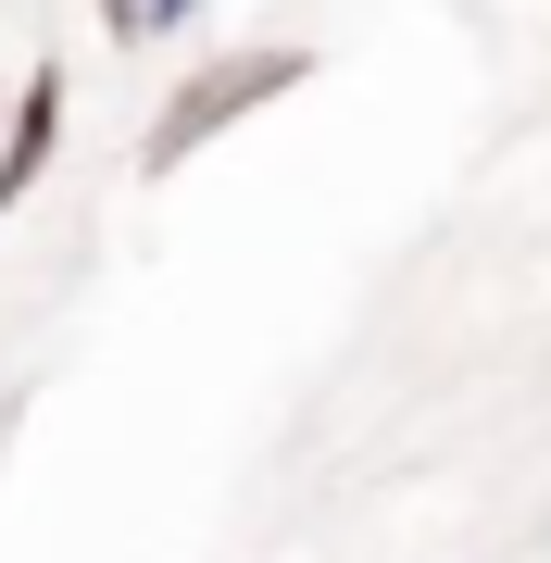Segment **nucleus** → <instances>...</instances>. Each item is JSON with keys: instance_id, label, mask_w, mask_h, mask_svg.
<instances>
[{"instance_id": "obj_1", "label": "nucleus", "mask_w": 551, "mask_h": 563, "mask_svg": "<svg viewBox=\"0 0 551 563\" xmlns=\"http://www.w3.org/2000/svg\"><path fill=\"white\" fill-rule=\"evenodd\" d=\"M301 76H313V51H301V38H251V51H213L201 76H176V88H164V113H151V139H139V176H176L188 151H213L225 125H251L264 101H288Z\"/></svg>"}, {"instance_id": "obj_3", "label": "nucleus", "mask_w": 551, "mask_h": 563, "mask_svg": "<svg viewBox=\"0 0 551 563\" xmlns=\"http://www.w3.org/2000/svg\"><path fill=\"white\" fill-rule=\"evenodd\" d=\"M88 13H101V38H113V51H139V38H151V0H88Z\"/></svg>"}, {"instance_id": "obj_5", "label": "nucleus", "mask_w": 551, "mask_h": 563, "mask_svg": "<svg viewBox=\"0 0 551 563\" xmlns=\"http://www.w3.org/2000/svg\"><path fill=\"white\" fill-rule=\"evenodd\" d=\"M0 113H13V76H0Z\"/></svg>"}, {"instance_id": "obj_4", "label": "nucleus", "mask_w": 551, "mask_h": 563, "mask_svg": "<svg viewBox=\"0 0 551 563\" xmlns=\"http://www.w3.org/2000/svg\"><path fill=\"white\" fill-rule=\"evenodd\" d=\"M201 13H213V0H151V38H188Z\"/></svg>"}, {"instance_id": "obj_2", "label": "nucleus", "mask_w": 551, "mask_h": 563, "mask_svg": "<svg viewBox=\"0 0 551 563\" xmlns=\"http://www.w3.org/2000/svg\"><path fill=\"white\" fill-rule=\"evenodd\" d=\"M63 113H76V76H63V63H25V76H13V113H0V213L38 201V176H51V151H63Z\"/></svg>"}]
</instances>
